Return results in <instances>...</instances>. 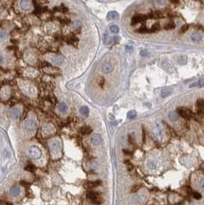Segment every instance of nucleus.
<instances>
[{
	"label": "nucleus",
	"instance_id": "nucleus-1",
	"mask_svg": "<svg viewBox=\"0 0 204 205\" xmlns=\"http://www.w3.org/2000/svg\"><path fill=\"white\" fill-rule=\"evenodd\" d=\"M87 198L95 204H100L102 203L101 197H100L99 194L97 193V192H95V191H93V190L87 191Z\"/></svg>",
	"mask_w": 204,
	"mask_h": 205
},
{
	"label": "nucleus",
	"instance_id": "nucleus-2",
	"mask_svg": "<svg viewBox=\"0 0 204 205\" xmlns=\"http://www.w3.org/2000/svg\"><path fill=\"white\" fill-rule=\"evenodd\" d=\"M29 154L31 157L33 159H39L42 157V151L41 150L35 146H31L29 148Z\"/></svg>",
	"mask_w": 204,
	"mask_h": 205
},
{
	"label": "nucleus",
	"instance_id": "nucleus-3",
	"mask_svg": "<svg viewBox=\"0 0 204 205\" xmlns=\"http://www.w3.org/2000/svg\"><path fill=\"white\" fill-rule=\"evenodd\" d=\"M42 131L44 135H52L53 133H55V127L52 125H44L42 127Z\"/></svg>",
	"mask_w": 204,
	"mask_h": 205
},
{
	"label": "nucleus",
	"instance_id": "nucleus-4",
	"mask_svg": "<svg viewBox=\"0 0 204 205\" xmlns=\"http://www.w3.org/2000/svg\"><path fill=\"white\" fill-rule=\"evenodd\" d=\"M51 151L53 155H57L61 151V144L58 141H54V142L51 144Z\"/></svg>",
	"mask_w": 204,
	"mask_h": 205
},
{
	"label": "nucleus",
	"instance_id": "nucleus-5",
	"mask_svg": "<svg viewBox=\"0 0 204 205\" xmlns=\"http://www.w3.org/2000/svg\"><path fill=\"white\" fill-rule=\"evenodd\" d=\"M177 112L179 114L182 118H183L184 119L188 120L189 119V118L192 115V112L189 109H182V108H180V109H177Z\"/></svg>",
	"mask_w": 204,
	"mask_h": 205
},
{
	"label": "nucleus",
	"instance_id": "nucleus-6",
	"mask_svg": "<svg viewBox=\"0 0 204 205\" xmlns=\"http://www.w3.org/2000/svg\"><path fill=\"white\" fill-rule=\"evenodd\" d=\"M25 128L30 131H35L37 128V123L32 119H29L25 121Z\"/></svg>",
	"mask_w": 204,
	"mask_h": 205
},
{
	"label": "nucleus",
	"instance_id": "nucleus-7",
	"mask_svg": "<svg viewBox=\"0 0 204 205\" xmlns=\"http://www.w3.org/2000/svg\"><path fill=\"white\" fill-rule=\"evenodd\" d=\"M146 16H144V15H137V16H133V18H132V21H131V24L132 25H135L137 23H139V22H144L146 20Z\"/></svg>",
	"mask_w": 204,
	"mask_h": 205
},
{
	"label": "nucleus",
	"instance_id": "nucleus-8",
	"mask_svg": "<svg viewBox=\"0 0 204 205\" xmlns=\"http://www.w3.org/2000/svg\"><path fill=\"white\" fill-rule=\"evenodd\" d=\"M113 69H114V66H113L112 64L109 62H104L103 64V65H102V71L106 74L111 72L113 71Z\"/></svg>",
	"mask_w": 204,
	"mask_h": 205
},
{
	"label": "nucleus",
	"instance_id": "nucleus-9",
	"mask_svg": "<svg viewBox=\"0 0 204 205\" xmlns=\"http://www.w3.org/2000/svg\"><path fill=\"white\" fill-rule=\"evenodd\" d=\"M101 184V181H89L85 184V188L87 189H92L94 188H97L98 186Z\"/></svg>",
	"mask_w": 204,
	"mask_h": 205
},
{
	"label": "nucleus",
	"instance_id": "nucleus-10",
	"mask_svg": "<svg viewBox=\"0 0 204 205\" xmlns=\"http://www.w3.org/2000/svg\"><path fill=\"white\" fill-rule=\"evenodd\" d=\"M91 142L94 145H98L101 142V137L100 134H94L91 138Z\"/></svg>",
	"mask_w": 204,
	"mask_h": 205
},
{
	"label": "nucleus",
	"instance_id": "nucleus-11",
	"mask_svg": "<svg viewBox=\"0 0 204 205\" xmlns=\"http://www.w3.org/2000/svg\"><path fill=\"white\" fill-rule=\"evenodd\" d=\"M52 60L54 64H55V65H61V64H62V62L64 61V59H63V57H61V55H54L52 57Z\"/></svg>",
	"mask_w": 204,
	"mask_h": 205
},
{
	"label": "nucleus",
	"instance_id": "nucleus-12",
	"mask_svg": "<svg viewBox=\"0 0 204 205\" xmlns=\"http://www.w3.org/2000/svg\"><path fill=\"white\" fill-rule=\"evenodd\" d=\"M20 193V188L18 186H13L10 188V194L13 197H17Z\"/></svg>",
	"mask_w": 204,
	"mask_h": 205
},
{
	"label": "nucleus",
	"instance_id": "nucleus-13",
	"mask_svg": "<svg viewBox=\"0 0 204 205\" xmlns=\"http://www.w3.org/2000/svg\"><path fill=\"white\" fill-rule=\"evenodd\" d=\"M20 8L22 10H24V11H26V10L29 9V8H30V2L29 1H25V0L20 2Z\"/></svg>",
	"mask_w": 204,
	"mask_h": 205
},
{
	"label": "nucleus",
	"instance_id": "nucleus-14",
	"mask_svg": "<svg viewBox=\"0 0 204 205\" xmlns=\"http://www.w3.org/2000/svg\"><path fill=\"white\" fill-rule=\"evenodd\" d=\"M91 131H92V129L89 126H84V127H81V129H80V132L82 134H89L91 133Z\"/></svg>",
	"mask_w": 204,
	"mask_h": 205
},
{
	"label": "nucleus",
	"instance_id": "nucleus-15",
	"mask_svg": "<svg viewBox=\"0 0 204 205\" xmlns=\"http://www.w3.org/2000/svg\"><path fill=\"white\" fill-rule=\"evenodd\" d=\"M107 17L109 19H116L119 17V15L116 11H111L107 13Z\"/></svg>",
	"mask_w": 204,
	"mask_h": 205
},
{
	"label": "nucleus",
	"instance_id": "nucleus-16",
	"mask_svg": "<svg viewBox=\"0 0 204 205\" xmlns=\"http://www.w3.org/2000/svg\"><path fill=\"white\" fill-rule=\"evenodd\" d=\"M204 86V78L200 79L198 81L194 82L193 84L189 85V88H194V87H203Z\"/></svg>",
	"mask_w": 204,
	"mask_h": 205
},
{
	"label": "nucleus",
	"instance_id": "nucleus-17",
	"mask_svg": "<svg viewBox=\"0 0 204 205\" xmlns=\"http://www.w3.org/2000/svg\"><path fill=\"white\" fill-rule=\"evenodd\" d=\"M202 39V37L200 34L198 33H193L191 35V40L195 42H200Z\"/></svg>",
	"mask_w": 204,
	"mask_h": 205
},
{
	"label": "nucleus",
	"instance_id": "nucleus-18",
	"mask_svg": "<svg viewBox=\"0 0 204 205\" xmlns=\"http://www.w3.org/2000/svg\"><path fill=\"white\" fill-rule=\"evenodd\" d=\"M80 112L81 114H83L84 116H87L89 114V109L87 106H82L80 108Z\"/></svg>",
	"mask_w": 204,
	"mask_h": 205
},
{
	"label": "nucleus",
	"instance_id": "nucleus-19",
	"mask_svg": "<svg viewBox=\"0 0 204 205\" xmlns=\"http://www.w3.org/2000/svg\"><path fill=\"white\" fill-rule=\"evenodd\" d=\"M11 115H12V117H13L14 118H18L20 115V112L18 109L13 108V109L11 110Z\"/></svg>",
	"mask_w": 204,
	"mask_h": 205
},
{
	"label": "nucleus",
	"instance_id": "nucleus-20",
	"mask_svg": "<svg viewBox=\"0 0 204 205\" xmlns=\"http://www.w3.org/2000/svg\"><path fill=\"white\" fill-rule=\"evenodd\" d=\"M160 29V25L159 23H156L154 25H153V26L151 27L150 32H158Z\"/></svg>",
	"mask_w": 204,
	"mask_h": 205
},
{
	"label": "nucleus",
	"instance_id": "nucleus-21",
	"mask_svg": "<svg viewBox=\"0 0 204 205\" xmlns=\"http://www.w3.org/2000/svg\"><path fill=\"white\" fill-rule=\"evenodd\" d=\"M168 116H169V118H170L172 121H176V120H177V118H178L177 114H176L175 112H174V111H170V112H169V114H168Z\"/></svg>",
	"mask_w": 204,
	"mask_h": 205
},
{
	"label": "nucleus",
	"instance_id": "nucleus-22",
	"mask_svg": "<svg viewBox=\"0 0 204 205\" xmlns=\"http://www.w3.org/2000/svg\"><path fill=\"white\" fill-rule=\"evenodd\" d=\"M112 42V38L108 35V34H105L104 35V42L105 44H110Z\"/></svg>",
	"mask_w": 204,
	"mask_h": 205
},
{
	"label": "nucleus",
	"instance_id": "nucleus-23",
	"mask_svg": "<svg viewBox=\"0 0 204 205\" xmlns=\"http://www.w3.org/2000/svg\"><path fill=\"white\" fill-rule=\"evenodd\" d=\"M137 116V112L135 111H130L128 113H127V118L128 119H133L134 118Z\"/></svg>",
	"mask_w": 204,
	"mask_h": 205
},
{
	"label": "nucleus",
	"instance_id": "nucleus-24",
	"mask_svg": "<svg viewBox=\"0 0 204 205\" xmlns=\"http://www.w3.org/2000/svg\"><path fill=\"white\" fill-rule=\"evenodd\" d=\"M187 60V57L186 55H181L179 57V59H178L180 65H184V64H186Z\"/></svg>",
	"mask_w": 204,
	"mask_h": 205
},
{
	"label": "nucleus",
	"instance_id": "nucleus-25",
	"mask_svg": "<svg viewBox=\"0 0 204 205\" xmlns=\"http://www.w3.org/2000/svg\"><path fill=\"white\" fill-rule=\"evenodd\" d=\"M110 30H111V32H113L114 34H117V33L119 32V27L116 25H113L110 27Z\"/></svg>",
	"mask_w": 204,
	"mask_h": 205
},
{
	"label": "nucleus",
	"instance_id": "nucleus-26",
	"mask_svg": "<svg viewBox=\"0 0 204 205\" xmlns=\"http://www.w3.org/2000/svg\"><path fill=\"white\" fill-rule=\"evenodd\" d=\"M196 106L197 108H200V109L204 110V100L203 99H199L196 102Z\"/></svg>",
	"mask_w": 204,
	"mask_h": 205
},
{
	"label": "nucleus",
	"instance_id": "nucleus-27",
	"mask_svg": "<svg viewBox=\"0 0 204 205\" xmlns=\"http://www.w3.org/2000/svg\"><path fill=\"white\" fill-rule=\"evenodd\" d=\"M58 110L61 112H65L67 110V105L65 103H61L58 105Z\"/></svg>",
	"mask_w": 204,
	"mask_h": 205
},
{
	"label": "nucleus",
	"instance_id": "nucleus-28",
	"mask_svg": "<svg viewBox=\"0 0 204 205\" xmlns=\"http://www.w3.org/2000/svg\"><path fill=\"white\" fill-rule=\"evenodd\" d=\"M138 31H139L140 33H148V32H150V30L147 28H146L145 25H143V26H141Z\"/></svg>",
	"mask_w": 204,
	"mask_h": 205
},
{
	"label": "nucleus",
	"instance_id": "nucleus-29",
	"mask_svg": "<svg viewBox=\"0 0 204 205\" xmlns=\"http://www.w3.org/2000/svg\"><path fill=\"white\" fill-rule=\"evenodd\" d=\"M175 28V24L174 22H170L167 25H165V26H164V29L166 30H169V29H173Z\"/></svg>",
	"mask_w": 204,
	"mask_h": 205
},
{
	"label": "nucleus",
	"instance_id": "nucleus-30",
	"mask_svg": "<svg viewBox=\"0 0 204 205\" xmlns=\"http://www.w3.org/2000/svg\"><path fill=\"white\" fill-rule=\"evenodd\" d=\"M193 197L196 200H200L202 198V195L199 193V192H196V191L193 193Z\"/></svg>",
	"mask_w": 204,
	"mask_h": 205
},
{
	"label": "nucleus",
	"instance_id": "nucleus-31",
	"mask_svg": "<svg viewBox=\"0 0 204 205\" xmlns=\"http://www.w3.org/2000/svg\"><path fill=\"white\" fill-rule=\"evenodd\" d=\"M141 188V184L134 185V186H133V188H131V192H132V193H135V192H137Z\"/></svg>",
	"mask_w": 204,
	"mask_h": 205
},
{
	"label": "nucleus",
	"instance_id": "nucleus-32",
	"mask_svg": "<svg viewBox=\"0 0 204 205\" xmlns=\"http://www.w3.org/2000/svg\"><path fill=\"white\" fill-rule=\"evenodd\" d=\"M189 29V25H184L180 29V33H184L185 32H187Z\"/></svg>",
	"mask_w": 204,
	"mask_h": 205
},
{
	"label": "nucleus",
	"instance_id": "nucleus-33",
	"mask_svg": "<svg viewBox=\"0 0 204 205\" xmlns=\"http://www.w3.org/2000/svg\"><path fill=\"white\" fill-rule=\"evenodd\" d=\"M104 79L103 78V77H100V78L98 79V85L101 86V87H103L104 85Z\"/></svg>",
	"mask_w": 204,
	"mask_h": 205
},
{
	"label": "nucleus",
	"instance_id": "nucleus-34",
	"mask_svg": "<svg viewBox=\"0 0 204 205\" xmlns=\"http://www.w3.org/2000/svg\"><path fill=\"white\" fill-rule=\"evenodd\" d=\"M170 94H171V92L170 91H163L161 92V97L166 98V97H167V96H169Z\"/></svg>",
	"mask_w": 204,
	"mask_h": 205
},
{
	"label": "nucleus",
	"instance_id": "nucleus-35",
	"mask_svg": "<svg viewBox=\"0 0 204 205\" xmlns=\"http://www.w3.org/2000/svg\"><path fill=\"white\" fill-rule=\"evenodd\" d=\"M73 27H74V29H78L79 27H81V22H75L74 23V25H73Z\"/></svg>",
	"mask_w": 204,
	"mask_h": 205
},
{
	"label": "nucleus",
	"instance_id": "nucleus-36",
	"mask_svg": "<svg viewBox=\"0 0 204 205\" xmlns=\"http://www.w3.org/2000/svg\"><path fill=\"white\" fill-rule=\"evenodd\" d=\"M142 140H143V142L144 143L145 141H146V135H145V129L143 127V130H142Z\"/></svg>",
	"mask_w": 204,
	"mask_h": 205
},
{
	"label": "nucleus",
	"instance_id": "nucleus-37",
	"mask_svg": "<svg viewBox=\"0 0 204 205\" xmlns=\"http://www.w3.org/2000/svg\"><path fill=\"white\" fill-rule=\"evenodd\" d=\"M26 170H28V171H33L34 170H35V167L33 165H29V166H28V167L25 168Z\"/></svg>",
	"mask_w": 204,
	"mask_h": 205
},
{
	"label": "nucleus",
	"instance_id": "nucleus-38",
	"mask_svg": "<svg viewBox=\"0 0 204 205\" xmlns=\"http://www.w3.org/2000/svg\"><path fill=\"white\" fill-rule=\"evenodd\" d=\"M141 56H146L148 55V52L146 50H142L141 52Z\"/></svg>",
	"mask_w": 204,
	"mask_h": 205
},
{
	"label": "nucleus",
	"instance_id": "nucleus-39",
	"mask_svg": "<svg viewBox=\"0 0 204 205\" xmlns=\"http://www.w3.org/2000/svg\"><path fill=\"white\" fill-rule=\"evenodd\" d=\"M125 48H126V51H127V52H132V51H133V47H132V46H126Z\"/></svg>",
	"mask_w": 204,
	"mask_h": 205
},
{
	"label": "nucleus",
	"instance_id": "nucleus-40",
	"mask_svg": "<svg viewBox=\"0 0 204 205\" xmlns=\"http://www.w3.org/2000/svg\"><path fill=\"white\" fill-rule=\"evenodd\" d=\"M168 128H169V131H170V133L172 134V135H173V136L174 135V136H175V135H176V134L174 133V130H173V129H172V128H171V127H170L169 126H168Z\"/></svg>",
	"mask_w": 204,
	"mask_h": 205
},
{
	"label": "nucleus",
	"instance_id": "nucleus-41",
	"mask_svg": "<svg viewBox=\"0 0 204 205\" xmlns=\"http://www.w3.org/2000/svg\"><path fill=\"white\" fill-rule=\"evenodd\" d=\"M112 41H114V42H117L119 41V38H118L117 36H114V37L112 38Z\"/></svg>",
	"mask_w": 204,
	"mask_h": 205
},
{
	"label": "nucleus",
	"instance_id": "nucleus-42",
	"mask_svg": "<svg viewBox=\"0 0 204 205\" xmlns=\"http://www.w3.org/2000/svg\"><path fill=\"white\" fill-rule=\"evenodd\" d=\"M123 152L125 154V155H129V154H130V152H129L128 151H127V149H124V150H123Z\"/></svg>",
	"mask_w": 204,
	"mask_h": 205
},
{
	"label": "nucleus",
	"instance_id": "nucleus-43",
	"mask_svg": "<svg viewBox=\"0 0 204 205\" xmlns=\"http://www.w3.org/2000/svg\"><path fill=\"white\" fill-rule=\"evenodd\" d=\"M2 62H3V57L2 55H0V64L2 63Z\"/></svg>",
	"mask_w": 204,
	"mask_h": 205
}]
</instances>
